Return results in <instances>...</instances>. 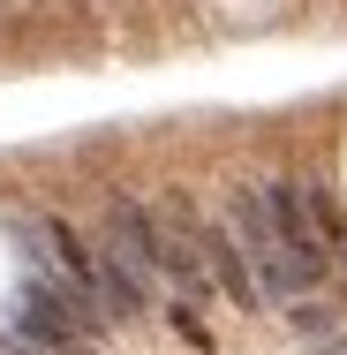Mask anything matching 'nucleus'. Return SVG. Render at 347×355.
I'll list each match as a JSON object with an SVG mask.
<instances>
[{"instance_id":"obj_4","label":"nucleus","mask_w":347,"mask_h":355,"mask_svg":"<svg viewBox=\"0 0 347 355\" xmlns=\"http://www.w3.org/2000/svg\"><path fill=\"white\" fill-rule=\"evenodd\" d=\"M287 325H294V333H310V340H332V333H340V302H294V310H287Z\"/></svg>"},{"instance_id":"obj_1","label":"nucleus","mask_w":347,"mask_h":355,"mask_svg":"<svg viewBox=\"0 0 347 355\" xmlns=\"http://www.w3.org/2000/svg\"><path fill=\"white\" fill-rule=\"evenodd\" d=\"M226 227H234V242L249 250V265H257V280H265V295L272 302H287V295H302V272H294V257H287V242H279V219L272 205H265V189H226Z\"/></svg>"},{"instance_id":"obj_2","label":"nucleus","mask_w":347,"mask_h":355,"mask_svg":"<svg viewBox=\"0 0 347 355\" xmlns=\"http://www.w3.org/2000/svg\"><path fill=\"white\" fill-rule=\"evenodd\" d=\"M265 205H272V219H279V242H287V257H294L302 287H317V280H325V265H332V234H325V219H317L310 182L279 174V182H265Z\"/></svg>"},{"instance_id":"obj_3","label":"nucleus","mask_w":347,"mask_h":355,"mask_svg":"<svg viewBox=\"0 0 347 355\" xmlns=\"http://www.w3.org/2000/svg\"><path fill=\"white\" fill-rule=\"evenodd\" d=\"M189 234H197V250H204V265H211V280H219V295L242 310V318H257L272 295H265V280H257V265H249V250L234 242V227H211L197 205H189Z\"/></svg>"}]
</instances>
